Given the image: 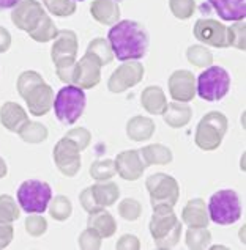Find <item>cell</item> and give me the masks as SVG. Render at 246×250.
I'll use <instances>...</instances> for the list:
<instances>
[{
  "label": "cell",
  "mask_w": 246,
  "mask_h": 250,
  "mask_svg": "<svg viewBox=\"0 0 246 250\" xmlns=\"http://www.w3.org/2000/svg\"><path fill=\"white\" fill-rule=\"evenodd\" d=\"M114 57L120 62L139 60L146 57L148 49V33L146 27L136 21H120L114 24V27L107 35Z\"/></svg>",
  "instance_id": "1"
},
{
  "label": "cell",
  "mask_w": 246,
  "mask_h": 250,
  "mask_svg": "<svg viewBox=\"0 0 246 250\" xmlns=\"http://www.w3.org/2000/svg\"><path fill=\"white\" fill-rule=\"evenodd\" d=\"M16 87L21 98L27 103L28 112L32 115L43 117L52 109L54 90L37 71H24L18 77Z\"/></svg>",
  "instance_id": "2"
},
{
  "label": "cell",
  "mask_w": 246,
  "mask_h": 250,
  "mask_svg": "<svg viewBox=\"0 0 246 250\" xmlns=\"http://www.w3.org/2000/svg\"><path fill=\"white\" fill-rule=\"evenodd\" d=\"M148 228L158 249L175 247L182 234V222L173 212V208L168 205L153 206V216H151Z\"/></svg>",
  "instance_id": "3"
},
{
  "label": "cell",
  "mask_w": 246,
  "mask_h": 250,
  "mask_svg": "<svg viewBox=\"0 0 246 250\" xmlns=\"http://www.w3.org/2000/svg\"><path fill=\"white\" fill-rule=\"evenodd\" d=\"M85 104L87 98L84 90L71 83L59 90L52 103L55 117L63 125H74L82 117Z\"/></svg>",
  "instance_id": "4"
},
{
  "label": "cell",
  "mask_w": 246,
  "mask_h": 250,
  "mask_svg": "<svg viewBox=\"0 0 246 250\" xmlns=\"http://www.w3.org/2000/svg\"><path fill=\"white\" fill-rule=\"evenodd\" d=\"M227 132V118L224 113L213 110L199 121L194 142L204 151H215L222 144L224 135Z\"/></svg>",
  "instance_id": "5"
},
{
  "label": "cell",
  "mask_w": 246,
  "mask_h": 250,
  "mask_svg": "<svg viewBox=\"0 0 246 250\" xmlns=\"http://www.w3.org/2000/svg\"><path fill=\"white\" fill-rule=\"evenodd\" d=\"M242 216L240 197L232 189H222L210 197L208 217L218 225L235 224Z\"/></svg>",
  "instance_id": "6"
},
{
  "label": "cell",
  "mask_w": 246,
  "mask_h": 250,
  "mask_svg": "<svg viewBox=\"0 0 246 250\" xmlns=\"http://www.w3.org/2000/svg\"><path fill=\"white\" fill-rule=\"evenodd\" d=\"M52 198V189L45 181L27 180L18 189V203L27 214H43Z\"/></svg>",
  "instance_id": "7"
},
{
  "label": "cell",
  "mask_w": 246,
  "mask_h": 250,
  "mask_svg": "<svg viewBox=\"0 0 246 250\" xmlns=\"http://www.w3.org/2000/svg\"><path fill=\"white\" fill-rule=\"evenodd\" d=\"M230 88V76L221 66H208L197 77L196 93L208 103L220 101Z\"/></svg>",
  "instance_id": "8"
},
{
  "label": "cell",
  "mask_w": 246,
  "mask_h": 250,
  "mask_svg": "<svg viewBox=\"0 0 246 250\" xmlns=\"http://www.w3.org/2000/svg\"><path fill=\"white\" fill-rule=\"evenodd\" d=\"M146 188L150 194L151 208L158 205H168L171 208H173L178 202L180 186L175 178L168 173L150 175L146 181Z\"/></svg>",
  "instance_id": "9"
},
{
  "label": "cell",
  "mask_w": 246,
  "mask_h": 250,
  "mask_svg": "<svg viewBox=\"0 0 246 250\" xmlns=\"http://www.w3.org/2000/svg\"><path fill=\"white\" fill-rule=\"evenodd\" d=\"M144 73H146V69L139 62L128 60L111 74L109 81H107V88L112 93L126 91L144 79Z\"/></svg>",
  "instance_id": "10"
},
{
  "label": "cell",
  "mask_w": 246,
  "mask_h": 250,
  "mask_svg": "<svg viewBox=\"0 0 246 250\" xmlns=\"http://www.w3.org/2000/svg\"><path fill=\"white\" fill-rule=\"evenodd\" d=\"M54 162L65 176H74L81 168V149H79L70 139L63 137L54 146Z\"/></svg>",
  "instance_id": "11"
},
{
  "label": "cell",
  "mask_w": 246,
  "mask_h": 250,
  "mask_svg": "<svg viewBox=\"0 0 246 250\" xmlns=\"http://www.w3.org/2000/svg\"><path fill=\"white\" fill-rule=\"evenodd\" d=\"M46 16L45 8L37 0H21L11 11V21L19 30L30 33Z\"/></svg>",
  "instance_id": "12"
},
{
  "label": "cell",
  "mask_w": 246,
  "mask_h": 250,
  "mask_svg": "<svg viewBox=\"0 0 246 250\" xmlns=\"http://www.w3.org/2000/svg\"><path fill=\"white\" fill-rule=\"evenodd\" d=\"M77 55V37L73 30H59L54 38V44L50 49V59L55 68L70 66L76 63Z\"/></svg>",
  "instance_id": "13"
},
{
  "label": "cell",
  "mask_w": 246,
  "mask_h": 250,
  "mask_svg": "<svg viewBox=\"0 0 246 250\" xmlns=\"http://www.w3.org/2000/svg\"><path fill=\"white\" fill-rule=\"evenodd\" d=\"M101 81V63L95 55L85 52V55L81 60L76 62V69H74V79L71 85L82 90H89L97 87Z\"/></svg>",
  "instance_id": "14"
},
{
  "label": "cell",
  "mask_w": 246,
  "mask_h": 250,
  "mask_svg": "<svg viewBox=\"0 0 246 250\" xmlns=\"http://www.w3.org/2000/svg\"><path fill=\"white\" fill-rule=\"evenodd\" d=\"M194 37L200 42L213 47H227V27L215 19H197L194 24Z\"/></svg>",
  "instance_id": "15"
},
{
  "label": "cell",
  "mask_w": 246,
  "mask_h": 250,
  "mask_svg": "<svg viewBox=\"0 0 246 250\" xmlns=\"http://www.w3.org/2000/svg\"><path fill=\"white\" fill-rule=\"evenodd\" d=\"M169 93L173 101L190 103L196 96V79L188 69H178L169 77Z\"/></svg>",
  "instance_id": "16"
},
{
  "label": "cell",
  "mask_w": 246,
  "mask_h": 250,
  "mask_svg": "<svg viewBox=\"0 0 246 250\" xmlns=\"http://www.w3.org/2000/svg\"><path fill=\"white\" fill-rule=\"evenodd\" d=\"M115 171L126 181H137L146 171V164L137 149H126L117 154L114 161Z\"/></svg>",
  "instance_id": "17"
},
{
  "label": "cell",
  "mask_w": 246,
  "mask_h": 250,
  "mask_svg": "<svg viewBox=\"0 0 246 250\" xmlns=\"http://www.w3.org/2000/svg\"><path fill=\"white\" fill-rule=\"evenodd\" d=\"M28 121V115L23 105H19L13 101L5 103L0 107V123L3 125L11 132H19V129L23 127Z\"/></svg>",
  "instance_id": "18"
},
{
  "label": "cell",
  "mask_w": 246,
  "mask_h": 250,
  "mask_svg": "<svg viewBox=\"0 0 246 250\" xmlns=\"http://www.w3.org/2000/svg\"><path fill=\"white\" fill-rule=\"evenodd\" d=\"M222 21H242L246 16V0H207Z\"/></svg>",
  "instance_id": "19"
},
{
  "label": "cell",
  "mask_w": 246,
  "mask_h": 250,
  "mask_svg": "<svg viewBox=\"0 0 246 250\" xmlns=\"http://www.w3.org/2000/svg\"><path fill=\"white\" fill-rule=\"evenodd\" d=\"M92 18L103 25H114L120 19V5L115 0H95L90 6Z\"/></svg>",
  "instance_id": "20"
},
{
  "label": "cell",
  "mask_w": 246,
  "mask_h": 250,
  "mask_svg": "<svg viewBox=\"0 0 246 250\" xmlns=\"http://www.w3.org/2000/svg\"><path fill=\"white\" fill-rule=\"evenodd\" d=\"M161 115L164 118L166 125L173 127V129H178V127H185L191 121L193 109L186 103L173 101L166 105V109Z\"/></svg>",
  "instance_id": "21"
},
{
  "label": "cell",
  "mask_w": 246,
  "mask_h": 250,
  "mask_svg": "<svg viewBox=\"0 0 246 250\" xmlns=\"http://www.w3.org/2000/svg\"><path fill=\"white\" fill-rule=\"evenodd\" d=\"M182 219L188 227H207L210 222L205 202L202 198H193L182 211Z\"/></svg>",
  "instance_id": "22"
},
{
  "label": "cell",
  "mask_w": 246,
  "mask_h": 250,
  "mask_svg": "<svg viewBox=\"0 0 246 250\" xmlns=\"http://www.w3.org/2000/svg\"><path fill=\"white\" fill-rule=\"evenodd\" d=\"M155 121L147 117H133L126 123V135L134 142H142V140H150L151 135L155 134Z\"/></svg>",
  "instance_id": "23"
},
{
  "label": "cell",
  "mask_w": 246,
  "mask_h": 250,
  "mask_svg": "<svg viewBox=\"0 0 246 250\" xmlns=\"http://www.w3.org/2000/svg\"><path fill=\"white\" fill-rule=\"evenodd\" d=\"M141 104L150 115H161L166 109V105H168V99H166V95L161 90V87L151 85V87H147L142 91Z\"/></svg>",
  "instance_id": "24"
},
{
  "label": "cell",
  "mask_w": 246,
  "mask_h": 250,
  "mask_svg": "<svg viewBox=\"0 0 246 250\" xmlns=\"http://www.w3.org/2000/svg\"><path fill=\"white\" fill-rule=\"evenodd\" d=\"M87 225L93 230H97L103 238H111L117 231V222L111 212L104 209H99L97 212H92L87 220Z\"/></svg>",
  "instance_id": "25"
},
{
  "label": "cell",
  "mask_w": 246,
  "mask_h": 250,
  "mask_svg": "<svg viewBox=\"0 0 246 250\" xmlns=\"http://www.w3.org/2000/svg\"><path fill=\"white\" fill-rule=\"evenodd\" d=\"M139 153L142 156L146 167H148V166H168V164H171L173 159L171 149L168 146L161 145V144L147 145V146H144Z\"/></svg>",
  "instance_id": "26"
},
{
  "label": "cell",
  "mask_w": 246,
  "mask_h": 250,
  "mask_svg": "<svg viewBox=\"0 0 246 250\" xmlns=\"http://www.w3.org/2000/svg\"><path fill=\"white\" fill-rule=\"evenodd\" d=\"M92 194L101 208H107L117 202V198L120 197V189L112 181H99L92 186Z\"/></svg>",
  "instance_id": "27"
},
{
  "label": "cell",
  "mask_w": 246,
  "mask_h": 250,
  "mask_svg": "<svg viewBox=\"0 0 246 250\" xmlns=\"http://www.w3.org/2000/svg\"><path fill=\"white\" fill-rule=\"evenodd\" d=\"M19 137L23 139L27 144H41L48 139V127L45 125L38 123V121H30L28 120L27 123L19 129Z\"/></svg>",
  "instance_id": "28"
},
{
  "label": "cell",
  "mask_w": 246,
  "mask_h": 250,
  "mask_svg": "<svg viewBox=\"0 0 246 250\" xmlns=\"http://www.w3.org/2000/svg\"><path fill=\"white\" fill-rule=\"evenodd\" d=\"M212 241V233L207 227H190L186 231V246L193 250H202L208 247Z\"/></svg>",
  "instance_id": "29"
},
{
  "label": "cell",
  "mask_w": 246,
  "mask_h": 250,
  "mask_svg": "<svg viewBox=\"0 0 246 250\" xmlns=\"http://www.w3.org/2000/svg\"><path fill=\"white\" fill-rule=\"evenodd\" d=\"M48 206H49L50 216H52L55 220H59V222L67 220L71 214H73V205H71L70 198L65 195H57V197H54V200L50 198Z\"/></svg>",
  "instance_id": "30"
},
{
  "label": "cell",
  "mask_w": 246,
  "mask_h": 250,
  "mask_svg": "<svg viewBox=\"0 0 246 250\" xmlns=\"http://www.w3.org/2000/svg\"><path fill=\"white\" fill-rule=\"evenodd\" d=\"M87 52L95 55L98 59V62L101 63V66L109 65V63L114 60V52L111 49V44H109V41L104 40V38L93 40L89 44V47H87Z\"/></svg>",
  "instance_id": "31"
},
{
  "label": "cell",
  "mask_w": 246,
  "mask_h": 250,
  "mask_svg": "<svg viewBox=\"0 0 246 250\" xmlns=\"http://www.w3.org/2000/svg\"><path fill=\"white\" fill-rule=\"evenodd\" d=\"M57 33H59V30H57L54 21L46 14V16L41 19L38 27L35 28V30H32L28 35H30L32 40L38 41V42H48L50 40H54L57 37Z\"/></svg>",
  "instance_id": "32"
},
{
  "label": "cell",
  "mask_w": 246,
  "mask_h": 250,
  "mask_svg": "<svg viewBox=\"0 0 246 250\" xmlns=\"http://www.w3.org/2000/svg\"><path fill=\"white\" fill-rule=\"evenodd\" d=\"M186 59H188V62L193 63V65L197 66V68H208L213 63L212 52H210L207 47L200 46V44L188 47Z\"/></svg>",
  "instance_id": "33"
},
{
  "label": "cell",
  "mask_w": 246,
  "mask_h": 250,
  "mask_svg": "<svg viewBox=\"0 0 246 250\" xmlns=\"http://www.w3.org/2000/svg\"><path fill=\"white\" fill-rule=\"evenodd\" d=\"M21 216V209L11 195H0V224H13Z\"/></svg>",
  "instance_id": "34"
},
{
  "label": "cell",
  "mask_w": 246,
  "mask_h": 250,
  "mask_svg": "<svg viewBox=\"0 0 246 250\" xmlns=\"http://www.w3.org/2000/svg\"><path fill=\"white\" fill-rule=\"evenodd\" d=\"M115 173L117 171H115V164L112 159L95 161L90 166V175L97 181H109Z\"/></svg>",
  "instance_id": "35"
},
{
  "label": "cell",
  "mask_w": 246,
  "mask_h": 250,
  "mask_svg": "<svg viewBox=\"0 0 246 250\" xmlns=\"http://www.w3.org/2000/svg\"><path fill=\"white\" fill-rule=\"evenodd\" d=\"M246 24H245V19L242 21H237L234 25L227 27V44L240 49V51H245L246 49Z\"/></svg>",
  "instance_id": "36"
},
{
  "label": "cell",
  "mask_w": 246,
  "mask_h": 250,
  "mask_svg": "<svg viewBox=\"0 0 246 250\" xmlns=\"http://www.w3.org/2000/svg\"><path fill=\"white\" fill-rule=\"evenodd\" d=\"M50 14L59 18H68L76 11L74 0H43Z\"/></svg>",
  "instance_id": "37"
},
{
  "label": "cell",
  "mask_w": 246,
  "mask_h": 250,
  "mask_svg": "<svg viewBox=\"0 0 246 250\" xmlns=\"http://www.w3.org/2000/svg\"><path fill=\"white\" fill-rule=\"evenodd\" d=\"M119 214L129 222H134L141 217L142 214V205L134 198H125L122 200V203L119 205Z\"/></svg>",
  "instance_id": "38"
},
{
  "label": "cell",
  "mask_w": 246,
  "mask_h": 250,
  "mask_svg": "<svg viewBox=\"0 0 246 250\" xmlns=\"http://www.w3.org/2000/svg\"><path fill=\"white\" fill-rule=\"evenodd\" d=\"M169 8L177 19H190L196 10V2L194 0H169Z\"/></svg>",
  "instance_id": "39"
},
{
  "label": "cell",
  "mask_w": 246,
  "mask_h": 250,
  "mask_svg": "<svg viewBox=\"0 0 246 250\" xmlns=\"http://www.w3.org/2000/svg\"><path fill=\"white\" fill-rule=\"evenodd\" d=\"M101 239H103V236L97 230L89 227L79 236V247L84 250H98L101 247Z\"/></svg>",
  "instance_id": "40"
},
{
  "label": "cell",
  "mask_w": 246,
  "mask_h": 250,
  "mask_svg": "<svg viewBox=\"0 0 246 250\" xmlns=\"http://www.w3.org/2000/svg\"><path fill=\"white\" fill-rule=\"evenodd\" d=\"M65 137L70 139L73 144L81 149V151H84V149L90 145L92 142V134L89 129H85V127H74V129L68 131L67 134H65Z\"/></svg>",
  "instance_id": "41"
},
{
  "label": "cell",
  "mask_w": 246,
  "mask_h": 250,
  "mask_svg": "<svg viewBox=\"0 0 246 250\" xmlns=\"http://www.w3.org/2000/svg\"><path fill=\"white\" fill-rule=\"evenodd\" d=\"M48 230V220L43 216H28L25 219V231L30 236L38 238L41 234H45Z\"/></svg>",
  "instance_id": "42"
},
{
  "label": "cell",
  "mask_w": 246,
  "mask_h": 250,
  "mask_svg": "<svg viewBox=\"0 0 246 250\" xmlns=\"http://www.w3.org/2000/svg\"><path fill=\"white\" fill-rule=\"evenodd\" d=\"M79 200H81V205H82V208L92 214V212H97L99 209H104V208H101V206L95 202V197H93L92 194V188H87L81 192V195H79Z\"/></svg>",
  "instance_id": "43"
},
{
  "label": "cell",
  "mask_w": 246,
  "mask_h": 250,
  "mask_svg": "<svg viewBox=\"0 0 246 250\" xmlns=\"http://www.w3.org/2000/svg\"><path fill=\"white\" fill-rule=\"evenodd\" d=\"M115 249L119 250H139L141 249V241L134 234H123V236L117 241Z\"/></svg>",
  "instance_id": "44"
},
{
  "label": "cell",
  "mask_w": 246,
  "mask_h": 250,
  "mask_svg": "<svg viewBox=\"0 0 246 250\" xmlns=\"http://www.w3.org/2000/svg\"><path fill=\"white\" fill-rule=\"evenodd\" d=\"M14 236V228L11 224H0V250L8 247Z\"/></svg>",
  "instance_id": "45"
},
{
  "label": "cell",
  "mask_w": 246,
  "mask_h": 250,
  "mask_svg": "<svg viewBox=\"0 0 246 250\" xmlns=\"http://www.w3.org/2000/svg\"><path fill=\"white\" fill-rule=\"evenodd\" d=\"M11 46V35L5 27H0V54L6 52Z\"/></svg>",
  "instance_id": "46"
},
{
  "label": "cell",
  "mask_w": 246,
  "mask_h": 250,
  "mask_svg": "<svg viewBox=\"0 0 246 250\" xmlns=\"http://www.w3.org/2000/svg\"><path fill=\"white\" fill-rule=\"evenodd\" d=\"M21 0H0V10H8V8H14Z\"/></svg>",
  "instance_id": "47"
},
{
  "label": "cell",
  "mask_w": 246,
  "mask_h": 250,
  "mask_svg": "<svg viewBox=\"0 0 246 250\" xmlns=\"http://www.w3.org/2000/svg\"><path fill=\"white\" fill-rule=\"evenodd\" d=\"M6 173H8V167H6V162L3 161V158H0V178H5Z\"/></svg>",
  "instance_id": "48"
},
{
  "label": "cell",
  "mask_w": 246,
  "mask_h": 250,
  "mask_svg": "<svg viewBox=\"0 0 246 250\" xmlns=\"http://www.w3.org/2000/svg\"><path fill=\"white\" fill-rule=\"evenodd\" d=\"M115 2H120V0H115Z\"/></svg>",
  "instance_id": "49"
},
{
  "label": "cell",
  "mask_w": 246,
  "mask_h": 250,
  "mask_svg": "<svg viewBox=\"0 0 246 250\" xmlns=\"http://www.w3.org/2000/svg\"><path fill=\"white\" fill-rule=\"evenodd\" d=\"M79 2H81V0H79Z\"/></svg>",
  "instance_id": "50"
}]
</instances>
